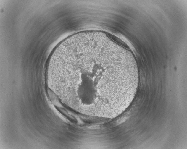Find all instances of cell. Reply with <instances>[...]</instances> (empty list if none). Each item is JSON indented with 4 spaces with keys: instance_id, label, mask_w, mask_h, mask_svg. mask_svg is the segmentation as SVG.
<instances>
[{
    "instance_id": "obj_1",
    "label": "cell",
    "mask_w": 187,
    "mask_h": 149,
    "mask_svg": "<svg viewBox=\"0 0 187 149\" xmlns=\"http://www.w3.org/2000/svg\"><path fill=\"white\" fill-rule=\"evenodd\" d=\"M115 50L98 39L65 40L49 61V87L64 102L81 110H96L108 105L130 77Z\"/></svg>"
}]
</instances>
